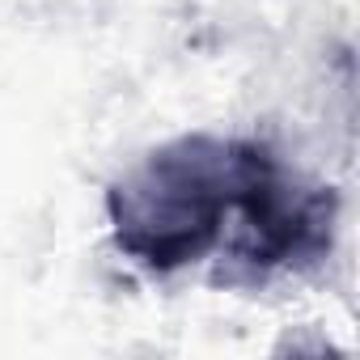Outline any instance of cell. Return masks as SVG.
Returning a JSON list of instances; mask_svg holds the SVG:
<instances>
[{
  "instance_id": "1",
  "label": "cell",
  "mask_w": 360,
  "mask_h": 360,
  "mask_svg": "<svg viewBox=\"0 0 360 360\" xmlns=\"http://www.w3.org/2000/svg\"><path fill=\"white\" fill-rule=\"evenodd\" d=\"M110 238L148 276L217 259L212 284L259 288L309 271L335 246L339 195L242 136H183L106 191Z\"/></svg>"
}]
</instances>
